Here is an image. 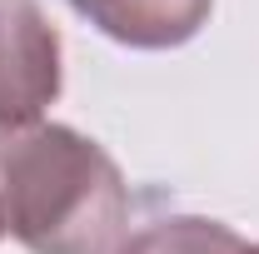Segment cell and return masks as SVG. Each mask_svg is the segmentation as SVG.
I'll list each match as a JSON object with an SVG mask.
<instances>
[{
	"label": "cell",
	"mask_w": 259,
	"mask_h": 254,
	"mask_svg": "<svg viewBox=\"0 0 259 254\" xmlns=\"http://www.w3.org/2000/svg\"><path fill=\"white\" fill-rule=\"evenodd\" d=\"M0 234L30 254H120L130 234L120 164L70 125H0Z\"/></svg>",
	"instance_id": "obj_1"
},
{
	"label": "cell",
	"mask_w": 259,
	"mask_h": 254,
	"mask_svg": "<svg viewBox=\"0 0 259 254\" xmlns=\"http://www.w3.org/2000/svg\"><path fill=\"white\" fill-rule=\"evenodd\" d=\"M60 95V30L35 0H0V125H30Z\"/></svg>",
	"instance_id": "obj_2"
},
{
	"label": "cell",
	"mask_w": 259,
	"mask_h": 254,
	"mask_svg": "<svg viewBox=\"0 0 259 254\" xmlns=\"http://www.w3.org/2000/svg\"><path fill=\"white\" fill-rule=\"evenodd\" d=\"M95 30L135 50H175L199 35L214 0H70Z\"/></svg>",
	"instance_id": "obj_3"
},
{
	"label": "cell",
	"mask_w": 259,
	"mask_h": 254,
	"mask_svg": "<svg viewBox=\"0 0 259 254\" xmlns=\"http://www.w3.org/2000/svg\"><path fill=\"white\" fill-rule=\"evenodd\" d=\"M249 244L220 220L204 215H169V220L140 229L135 239H125L120 254H244Z\"/></svg>",
	"instance_id": "obj_4"
},
{
	"label": "cell",
	"mask_w": 259,
	"mask_h": 254,
	"mask_svg": "<svg viewBox=\"0 0 259 254\" xmlns=\"http://www.w3.org/2000/svg\"><path fill=\"white\" fill-rule=\"evenodd\" d=\"M244 254H259V244H254V249H244Z\"/></svg>",
	"instance_id": "obj_5"
}]
</instances>
